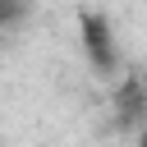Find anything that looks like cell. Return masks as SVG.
<instances>
[]
</instances>
